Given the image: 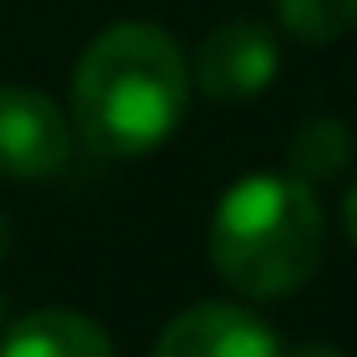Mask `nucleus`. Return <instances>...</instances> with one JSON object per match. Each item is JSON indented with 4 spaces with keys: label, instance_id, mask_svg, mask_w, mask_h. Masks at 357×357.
I'll return each mask as SVG.
<instances>
[{
    "label": "nucleus",
    "instance_id": "8",
    "mask_svg": "<svg viewBox=\"0 0 357 357\" xmlns=\"http://www.w3.org/2000/svg\"><path fill=\"white\" fill-rule=\"evenodd\" d=\"M279 16L305 43H331L357 22V0H279Z\"/></svg>",
    "mask_w": 357,
    "mask_h": 357
},
{
    "label": "nucleus",
    "instance_id": "9",
    "mask_svg": "<svg viewBox=\"0 0 357 357\" xmlns=\"http://www.w3.org/2000/svg\"><path fill=\"white\" fill-rule=\"evenodd\" d=\"M279 357H342L336 347H321V342H310V347H294V352H279Z\"/></svg>",
    "mask_w": 357,
    "mask_h": 357
},
{
    "label": "nucleus",
    "instance_id": "10",
    "mask_svg": "<svg viewBox=\"0 0 357 357\" xmlns=\"http://www.w3.org/2000/svg\"><path fill=\"white\" fill-rule=\"evenodd\" d=\"M347 231H352V242H357V184H352V195H347Z\"/></svg>",
    "mask_w": 357,
    "mask_h": 357
},
{
    "label": "nucleus",
    "instance_id": "7",
    "mask_svg": "<svg viewBox=\"0 0 357 357\" xmlns=\"http://www.w3.org/2000/svg\"><path fill=\"white\" fill-rule=\"evenodd\" d=\"M347 147H352V137H347L342 121H331V116H321V121H305L300 132H294V174L310 178V184H321V178H331L336 168L347 163Z\"/></svg>",
    "mask_w": 357,
    "mask_h": 357
},
{
    "label": "nucleus",
    "instance_id": "6",
    "mask_svg": "<svg viewBox=\"0 0 357 357\" xmlns=\"http://www.w3.org/2000/svg\"><path fill=\"white\" fill-rule=\"evenodd\" d=\"M0 357H116V347L89 315L32 310L0 336Z\"/></svg>",
    "mask_w": 357,
    "mask_h": 357
},
{
    "label": "nucleus",
    "instance_id": "5",
    "mask_svg": "<svg viewBox=\"0 0 357 357\" xmlns=\"http://www.w3.org/2000/svg\"><path fill=\"white\" fill-rule=\"evenodd\" d=\"M153 357H279V342L242 305H195L168 321Z\"/></svg>",
    "mask_w": 357,
    "mask_h": 357
},
{
    "label": "nucleus",
    "instance_id": "4",
    "mask_svg": "<svg viewBox=\"0 0 357 357\" xmlns=\"http://www.w3.org/2000/svg\"><path fill=\"white\" fill-rule=\"evenodd\" d=\"M279 68V47L257 22H226L200 43L195 58V84L211 100H247L257 89H268Z\"/></svg>",
    "mask_w": 357,
    "mask_h": 357
},
{
    "label": "nucleus",
    "instance_id": "3",
    "mask_svg": "<svg viewBox=\"0 0 357 357\" xmlns=\"http://www.w3.org/2000/svg\"><path fill=\"white\" fill-rule=\"evenodd\" d=\"M68 163V121L37 89H0V174L53 178Z\"/></svg>",
    "mask_w": 357,
    "mask_h": 357
},
{
    "label": "nucleus",
    "instance_id": "1",
    "mask_svg": "<svg viewBox=\"0 0 357 357\" xmlns=\"http://www.w3.org/2000/svg\"><path fill=\"white\" fill-rule=\"evenodd\" d=\"M190 68L178 43L153 22H116L74 68V121L95 153L142 158L184 116Z\"/></svg>",
    "mask_w": 357,
    "mask_h": 357
},
{
    "label": "nucleus",
    "instance_id": "2",
    "mask_svg": "<svg viewBox=\"0 0 357 357\" xmlns=\"http://www.w3.org/2000/svg\"><path fill=\"white\" fill-rule=\"evenodd\" d=\"M326 221L305 178L252 174L236 178L211 215V263L231 289L252 300L294 294L315 273Z\"/></svg>",
    "mask_w": 357,
    "mask_h": 357
}]
</instances>
